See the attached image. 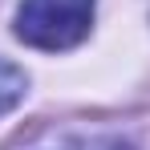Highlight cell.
Returning <instances> with one entry per match:
<instances>
[{
  "instance_id": "cell-1",
  "label": "cell",
  "mask_w": 150,
  "mask_h": 150,
  "mask_svg": "<svg viewBox=\"0 0 150 150\" xmlns=\"http://www.w3.org/2000/svg\"><path fill=\"white\" fill-rule=\"evenodd\" d=\"M93 0H21L16 37L33 49H73L89 37Z\"/></svg>"
},
{
  "instance_id": "cell-2",
  "label": "cell",
  "mask_w": 150,
  "mask_h": 150,
  "mask_svg": "<svg viewBox=\"0 0 150 150\" xmlns=\"http://www.w3.org/2000/svg\"><path fill=\"white\" fill-rule=\"evenodd\" d=\"M25 89H28V77L16 69V65H8V61H0V118L16 105V101L25 98Z\"/></svg>"
}]
</instances>
